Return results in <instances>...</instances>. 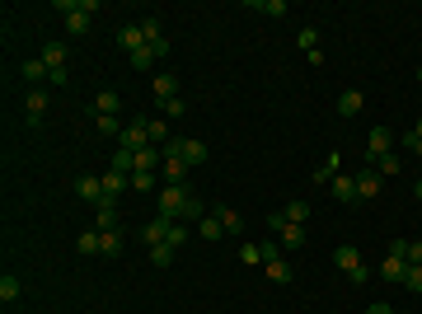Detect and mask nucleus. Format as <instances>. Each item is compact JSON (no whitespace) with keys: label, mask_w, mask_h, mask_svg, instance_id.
Returning <instances> with one entry per match:
<instances>
[{"label":"nucleus","mask_w":422,"mask_h":314,"mask_svg":"<svg viewBox=\"0 0 422 314\" xmlns=\"http://www.w3.org/2000/svg\"><path fill=\"white\" fill-rule=\"evenodd\" d=\"M108 230H122L118 225V207H99V235H108Z\"/></svg>","instance_id":"30"},{"label":"nucleus","mask_w":422,"mask_h":314,"mask_svg":"<svg viewBox=\"0 0 422 314\" xmlns=\"http://www.w3.org/2000/svg\"><path fill=\"white\" fill-rule=\"evenodd\" d=\"M249 5H254V10H263V14H272V19H282V14L291 10L287 0H249Z\"/></svg>","instance_id":"29"},{"label":"nucleus","mask_w":422,"mask_h":314,"mask_svg":"<svg viewBox=\"0 0 422 314\" xmlns=\"http://www.w3.org/2000/svg\"><path fill=\"white\" fill-rule=\"evenodd\" d=\"M164 244H169V249H184V244H188V221H174V230H169Z\"/></svg>","instance_id":"33"},{"label":"nucleus","mask_w":422,"mask_h":314,"mask_svg":"<svg viewBox=\"0 0 422 314\" xmlns=\"http://www.w3.org/2000/svg\"><path fill=\"white\" fill-rule=\"evenodd\" d=\"M362 108H366V94H362V89H347V94H338V113H343V117H357Z\"/></svg>","instance_id":"14"},{"label":"nucleus","mask_w":422,"mask_h":314,"mask_svg":"<svg viewBox=\"0 0 422 314\" xmlns=\"http://www.w3.org/2000/svg\"><path fill=\"white\" fill-rule=\"evenodd\" d=\"M19 295H24V282H19V277H0V300H5V305L19 300Z\"/></svg>","instance_id":"26"},{"label":"nucleus","mask_w":422,"mask_h":314,"mask_svg":"<svg viewBox=\"0 0 422 314\" xmlns=\"http://www.w3.org/2000/svg\"><path fill=\"white\" fill-rule=\"evenodd\" d=\"M66 80H71V71H66V66H61V71H47V85H66Z\"/></svg>","instance_id":"44"},{"label":"nucleus","mask_w":422,"mask_h":314,"mask_svg":"<svg viewBox=\"0 0 422 314\" xmlns=\"http://www.w3.org/2000/svg\"><path fill=\"white\" fill-rule=\"evenodd\" d=\"M338 164H343V155H338V150H329L324 164L315 169V183H333V179H338Z\"/></svg>","instance_id":"15"},{"label":"nucleus","mask_w":422,"mask_h":314,"mask_svg":"<svg viewBox=\"0 0 422 314\" xmlns=\"http://www.w3.org/2000/svg\"><path fill=\"white\" fill-rule=\"evenodd\" d=\"M366 314H395V310H390V305H385V300H375V305H370Z\"/></svg>","instance_id":"45"},{"label":"nucleus","mask_w":422,"mask_h":314,"mask_svg":"<svg viewBox=\"0 0 422 314\" xmlns=\"http://www.w3.org/2000/svg\"><path fill=\"white\" fill-rule=\"evenodd\" d=\"M390 146H395V131H390V127H370V136H366V164L385 159V155H390Z\"/></svg>","instance_id":"4"},{"label":"nucleus","mask_w":422,"mask_h":314,"mask_svg":"<svg viewBox=\"0 0 422 314\" xmlns=\"http://www.w3.org/2000/svg\"><path fill=\"white\" fill-rule=\"evenodd\" d=\"M151 89H155V99H159V104H169V99H179V76H174V71H159Z\"/></svg>","instance_id":"11"},{"label":"nucleus","mask_w":422,"mask_h":314,"mask_svg":"<svg viewBox=\"0 0 422 314\" xmlns=\"http://www.w3.org/2000/svg\"><path fill=\"white\" fill-rule=\"evenodd\" d=\"M418 80H422V66H418Z\"/></svg>","instance_id":"47"},{"label":"nucleus","mask_w":422,"mask_h":314,"mask_svg":"<svg viewBox=\"0 0 422 314\" xmlns=\"http://www.w3.org/2000/svg\"><path fill=\"white\" fill-rule=\"evenodd\" d=\"M352 179H357V202H375V197H380V169H362V174H352Z\"/></svg>","instance_id":"5"},{"label":"nucleus","mask_w":422,"mask_h":314,"mask_svg":"<svg viewBox=\"0 0 422 314\" xmlns=\"http://www.w3.org/2000/svg\"><path fill=\"white\" fill-rule=\"evenodd\" d=\"M370 169H380V174H399V169H403V164H399V155H395V150H390V155H385V159H375V164H370Z\"/></svg>","instance_id":"38"},{"label":"nucleus","mask_w":422,"mask_h":314,"mask_svg":"<svg viewBox=\"0 0 422 314\" xmlns=\"http://www.w3.org/2000/svg\"><path fill=\"white\" fill-rule=\"evenodd\" d=\"M413 192H418V202H422V179H418V188H413Z\"/></svg>","instance_id":"46"},{"label":"nucleus","mask_w":422,"mask_h":314,"mask_svg":"<svg viewBox=\"0 0 422 314\" xmlns=\"http://www.w3.org/2000/svg\"><path fill=\"white\" fill-rule=\"evenodd\" d=\"M239 258L249 262V267H258V262H263V254H258V244H244V249H239Z\"/></svg>","instance_id":"42"},{"label":"nucleus","mask_w":422,"mask_h":314,"mask_svg":"<svg viewBox=\"0 0 422 314\" xmlns=\"http://www.w3.org/2000/svg\"><path fill=\"white\" fill-rule=\"evenodd\" d=\"M24 113H28V122H43V113H47V89H28Z\"/></svg>","instance_id":"12"},{"label":"nucleus","mask_w":422,"mask_h":314,"mask_svg":"<svg viewBox=\"0 0 422 314\" xmlns=\"http://www.w3.org/2000/svg\"><path fill=\"white\" fill-rule=\"evenodd\" d=\"M267 277H272L277 287H287V282L296 277V272H291V262H287V258H277V262H267Z\"/></svg>","instance_id":"27"},{"label":"nucleus","mask_w":422,"mask_h":314,"mask_svg":"<svg viewBox=\"0 0 422 314\" xmlns=\"http://www.w3.org/2000/svg\"><path fill=\"white\" fill-rule=\"evenodd\" d=\"M118 47H127V56H132L136 47H146V33H141V24H122V28H118Z\"/></svg>","instance_id":"13"},{"label":"nucleus","mask_w":422,"mask_h":314,"mask_svg":"<svg viewBox=\"0 0 422 314\" xmlns=\"http://www.w3.org/2000/svg\"><path fill=\"white\" fill-rule=\"evenodd\" d=\"M329 188H333V197H338V202H357V179H352V174H338Z\"/></svg>","instance_id":"17"},{"label":"nucleus","mask_w":422,"mask_h":314,"mask_svg":"<svg viewBox=\"0 0 422 314\" xmlns=\"http://www.w3.org/2000/svg\"><path fill=\"white\" fill-rule=\"evenodd\" d=\"M155 56H164V52H159V47H136L132 66H136V71H151V66H155Z\"/></svg>","instance_id":"24"},{"label":"nucleus","mask_w":422,"mask_h":314,"mask_svg":"<svg viewBox=\"0 0 422 314\" xmlns=\"http://www.w3.org/2000/svg\"><path fill=\"white\" fill-rule=\"evenodd\" d=\"M94 10H99V0H76L71 5V14H66V33H89V24H94Z\"/></svg>","instance_id":"3"},{"label":"nucleus","mask_w":422,"mask_h":314,"mask_svg":"<svg viewBox=\"0 0 422 314\" xmlns=\"http://www.w3.org/2000/svg\"><path fill=\"white\" fill-rule=\"evenodd\" d=\"M99 179H104V207H118V192H122V183H132V174L108 169V174H99Z\"/></svg>","instance_id":"10"},{"label":"nucleus","mask_w":422,"mask_h":314,"mask_svg":"<svg viewBox=\"0 0 422 314\" xmlns=\"http://www.w3.org/2000/svg\"><path fill=\"white\" fill-rule=\"evenodd\" d=\"M43 66H47V71H61V66H66V43H47V47H43Z\"/></svg>","instance_id":"18"},{"label":"nucleus","mask_w":422,"mask_h":314,"mask_svg":"<svg viewBox=\"0 0 422 314\" xmlns=\"http://www.w3.org/2000/svg\"><path fill=\"white\" fill-rule=\"evenodd\" d=\"M94 131H104V136H122V122H118V117H108V113H94Z\"/></svg>","instance_id":"25"},{"label":"nucleus","mask_w":422,"mask_h":314,"mask_svg":"<svg viewBox=\"0 0 422 314\" xmlns=\"http://www.w3.org/2000/svg\"><path fill=\"white\" fill-rule=\"evenodd\" d=\"M127 188H136V192H151V188H155V174L136 169V174H132V183H127Z\"/></svg>","instance_id":"37"},{"label":"nucleus","mask_w":422,"mask_h":314,"mask_svg":"<svg viewBox=\"0 0 422 314\" xmlns=\"http://www.w3.org/2000/svg\"><path fill=\"white\" fill-rule=\"evenodd\" d=\"M122 254V230H108L104 235V258H118Z\"/></svg>","instance_id":"34"},{"label":"nucleus","mask_w":422,"mask_h":314,"mask_svg":"<svg viewBox=\"0 0 422 314\" xmlns=\"http://www.w3.org/2000/svg\"><path fill=\"white\" fill-rule=\"evenodd\" d=\"M159 169H164V183H184V179H188V169H192V164H188V159H164Z\"/></svg>","instance_id":"19"},{"label":"nucleus","mask_w":422,"mask_h":314,"mask_svg":"<svg viewBox=\"0 0 422 314\" xmlns=\"http://www.w3.org/2000/svg\"><path fill=\"white\" fill-rule=\"evenodd\" d=\"M159 159H164V155H159V146H146V150H136V169L155 174V169H159Z\"/></svg>","instance_id":"22"},{"label":"nucleus","mask_w":422,"mask_h":314,"mask_svg":"<svg viewBox=\"0 0 422 314\" xmlns=\"http://www.w3.org/2000/svg\"><path fill=\"white\" fill-rule=\"evenodd\" d=\"M403 146H408V150H413V155H422V122L413 131H408V136H403Z\"/></svg>","instance_id":"40"},{"label":"nucleus","mask_w":422,"mask_h":314,"mask_svg":"<svg viewBox=\"0 0 422 314\" xmlns=\"http://www.w3.org/2000/svg\"><path fill=\"white\" fill-rule=\"evenodd\" d=\"M118 108H122V99H118V89H104V94L94 99V113H108V117H118Z\"/></svg>","instance_id":"21"},{"label":"nucleus","mask_w":422,"mask_h":314,"mask_svg":"<svg viewBox=\"0 0 422 314\" xmlns=\"http://www.w3.org/2000/svg\"><path fill=\"white\" fill-rule=\"evenodd\" d=\"M211 216L225 225V235H239V230H244V216H239L235 207H225V202H211Z\"/></svg>","instance_id":"9"},{"label":"nucleus","mask_w":422,"mask_h":314,"mask_svg":"<svg viewBox=\"0 0 422 314\" xmlns=\"http://www.w3.org/2000/svg\"><path fill=\"white\" fill-rule=\"evenodd\" d=\"M146 131H151V146H164V141H169V122H151V117H146Z\"/></svg>","instance_id":"35"},{"label":"nucleus","mask_w":422,"mask_h":314,"mask_svg":"<svg viewBox=\"0 0 422 314\" xmlns=\"http://www.w3.org/2000/svg\"><path fill=\"white\" fill-rule=\"evenodd\" d=\"M184 159L188 164H202V159H207V146H202V141H184Z\"/></svg>","instance_id":"32"},{"label":"nucleus","mask_w":422,"mask_h":314,"mask_svg":"<svg viewBox=\"0 0 422 314\" xmlns=\"http://www.w3.org/2000/svg\"><path fill=\"white\" fill-rule=\"evenodd\" d=\"M403 287L413 291V295H422V267H408V272H403Z\"/></svg>","instance_id":"39"},{"label":"nucleus","mask_w":422,"mask_h":314,"mask_svg":"<svg viewBox=\"0 0 422 314\" xmlns=\"http://www.w3.org/2000/svg\"><path fill=\"white\" fill-rule=\"evenodd\" d=\"M197 235H202V239H221V235H225V225H221V221L211 216V207H207V216L197 221Z\"/></svg>","instance_id":"23"},{"label":"nucleus","mask_w":422,"mask_h":314,"mask_svg":"<svg viewBox=\"0 0 422 314\" xmlns=\"http://www.w3.org/2000/svg\"><path fill=\"white\" fill-rule=\"evenodd\" d=\"M169 230H174V221H169V216H155V221H146V230H141V239H146V249H155V244H164V239H169Z\"/></svg>","instance_id":"7"},{"label":"nucleus","mask_w":422,"mask_h":314,"mask_svg":"<svg viewBox=\"0 0 422 314\" xmlns=\"http://www.w3.org/2000/svg\"><path fill=\"white\" fill-rule=\"evenodd\" d=\"M403 272H408V262L399 258V254H385V262H380V277H385V282H403Z\"/></svg>","instance_id":"16"},{"label":"nucleus","mask_w":422,"mask_h":314,"mask_svg":"<svg viewBox=\"0 0 422 314\" xmlns=\"http://www.w3.org/2000/svg\"><path fill=\"white\" fill-rule=\"evenodd\" d=\"M76 192L85 197V202L104 207V179H94V174H80V179H76Z\"/></svg>","instance_id":"8"},{"label":"nucleus","mask_w":422,"mask_h":314,"mask_svg":"<svg viewBox=\"0 0 422 314\" xmlns=\"http://www.w3.org/2000/svg\"><path fill=\"white\" fill-rule=\"evenodd\" d=\"M184 99H169V104H164V122H174V117H184Z\"/></svg>","instance_id":"43"},{"label":"nucleus","mask_w":422,"mask_h":314,"mask_svg":"<svg viewBox=\"0 0 422 314\" xmlns=\"http://www.w3.org/2000/svg\"><path fill=\"white\" fill-rule=\"evenodd\" d=\"M19 76H24L28 85H43V80H47V66H43V56H33V61H24V66H19Z\"/></svg>","instance_id":"20"},{"label":"nucleus","mask_w":422,"mask_h":314,"mask_svg":"<svg viewBox=\"0 0 422 314\" xmlns=\"http://www.w3.org/2000/svg\"><path fill=\"white\" fill-rule=\"evenodd\" d=\"M118 146H122V150H146V146H151V131H146V117H141V122H132V127L122 131V136H118Z\"/></svg>","instance_id":"6"},{"label":"nucleus","mask_w":422,"mask_h":314,"mask_svg":"<svg viewBox=\"0 0 422 314\" xmlns=\"http://www.w3.org/2000/svg\"><path fill=\"white\" fill-rule=\"evenodd\" d=\"M333 262H338V267L347 272V282H357V287H362V282H370V267L362 262V254H357L352 244H343V249L333 254Z\"/></svg>","instance_id":"2"},{"label":"nucleus","mask_w":422,"mask_h":314,"mask_svg":"<svg viewBox=\"0 0 422 314\" xmlns=\"http://www.w3.org/2000/svg\"><path fill=\"white\" fill-rule=\"evenodd\" d=\"M174 254H179V249H169V244H155V249H151V262H155V267H169V262H174Z\"/></svg>","instance_id":"36"},{"label":"nucleus","mask_w":422,"mask_h":314,"mask_svg":"<svg viewBox=\"0 0 422 314\" xmlns=\"http://www.w3.org/2000/svg\"><path fill=\"white\" fill-rule=\"evenodd\" d=\"M296 43H300L305 52H315V47H319V33H315V28H300V38H296Z\"/></svg>","instance_id":"41"},{"label":"nucleus","mask_w":422,"mask_h":314,"mask_svg":"<svg viewBox=\"0 0 422 314\" xmlns=\"http://www.w3.org/2000/svg\"><path fill=\"white\" fill-rule=\"evenodd\" d=\"M282 211H287V221H291V225H305V221H310V202H287Z\"/></svg>","instance_id":"28"},{"label":"nucleus","mask_w":422,"mask_h":314,"mask_svg":"<svg viewBox=\"0 0 422 314\" xmlns=\"http://www.w3.org/2000/svg\"><path fill=\"white\" fill-rule=\"evenodd\" d=\"M267 225H272V235L282 239V249H300V244H305V225H291L287 211H272Z\"/></svg>","instance_id":"1"},{"label":"nucleus","mask_w":422,"mask_h":314,"mask_svg":"<svg viewBox=\"0 0 422 314\" xmlns=\"http://www.w3.org/2000/svg\"><path fill=\"white\" fill-rule=\"evenodd\" d=\"M403 262H408V267H422V239H403Z\"/></svg>","instance_id":"31"}]
</instances>
